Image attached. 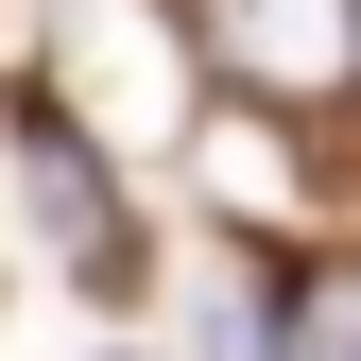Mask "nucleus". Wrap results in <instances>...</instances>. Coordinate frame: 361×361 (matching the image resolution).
<instances>
[{"label": "nucleus", "mask_w": 361, "mask_h": 361, "mask_svg": "<svg viewBox=\"0 0 361 361\" xmlns=\"http://www.w3.org/2000/svg\"><path fill=\"white\" fill-rule=\"evenodd\" d=\"M207 52H224L241 104L310 121V104H344V69H361V0H207Z\"/></svg>", "instance_id": "obj_1"}, {"label": "nucleus", "mask_w": 361, "mask_h": 361, "mask_svg": "<svg viewBox=\"0 0 361 361\" xmlns=\"http://www.w3.org/2000/svg\"><path fill=\"white\" fill-rule=\"evenodd\" d=\"M18 155H35V207H52L69 276H86V293H138V224H121V190H104V155H69L52 86H18Z\"/></svg>", "instance_id": "obj_2"}, {"label": "nucleus", "mask_w": 361, "mask_h": 361, "mask_svg": "<svg viewBox=\"0 0 361 361\" xmlns=\"http://www.w3.org/2000/svg\"><path fill=\"white\" fill-rule=\"evenodd\" d=\"M276 361H344V293H293V327H276Z\"/></svg>", "instance_id": "obj_3"}]
</instances>
